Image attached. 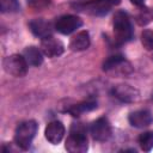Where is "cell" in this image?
Segmentation results:
<instances>
[{"label":"cell","instance_id":"obj_15","mask_svg":"<svg viewBox=\"0 0 153 153\" xmlns=\"http://www.w3.org/2000/svg\"><path fill=\"white\" fill-rule=\"evenodd\" d=\"M23 56L26 60V62H27L29 66L38 67L43 62L42 51L38 48H36V47H27V48H25L24 49V53H23Z\"/></svg>","mask_w":153,"mask_h":153},{"label":"cell","instance_id":"obj_13","mask_svg":"<svg viewBox=\"0 0 153 153\" xmlns=\"http://www.w3.org/2000/svg\"><path fill=\"white\" fill-rule=\"evenodd\" d=\"M130 65L126 61V59L121 55H114L110 56L105 60L104 65H103V69L106 72H111V71H121V73H126V69L129 68Z\"/></svg>","mask_w":153,"mask_h":153},{"label":"cell","instance_id":"obj_20","mask_svg":"<svg viewBox=\"0 0 153 153\" xmlns=\"http://www.w3.org/2000/svg\"><path fill=\"white\" fill-rule=\"evenodd\" d=\"M27 4L36 10H42L50 4V0H27Z\"/></svg>","mask_w":153,"mask_h":153},{"label":"cell","instance_id":"obj_6","mask_svg":"<svg viewBox=\"0 0 153 153\" xmlns=\"http://www.w3.org/2000/svg\"><path fill=\"white\" fill-rule=\"evenodd\" d=\"M81 25H82V22L79 17L73 16V14H67V16L60 17L56 20L55 29L62 35H69L74 32L75 30H78Z\"/></svg>","mask_w":153,"mask_h":153},{"label":"cell","instance_id":"obj_2","mask_svg":"<svg viewBox=\"0 0 153 153\" xmlns=\"http://www.w3.org/2000/svg\"><path fill=\"white\" fill-rule=\"evenodd\" d=\"M37 133V123L35 121H24L18 124L14 131V142L16 145L26 151L30 148L31 142Z\"/></svg>","mask_w":153,"mask_h":153},{"label":"cell","instance_id":"obj_1","mask_svg":"<svg viewBox=\"0 0 153 153\" xmlns=\"http://www.w3.org/2000/svg\"><path fill=\"white\" fill-rule=\"evenodd\" d=\"M112 29H114V36L117 43L122 44L133 38V25L130 22L129 16L123 12L118 11L114 16L112 20Z\"/></svg>","mask_w":153,"mask_h":153},{"label":"cell","instance_id":"obj_7","mask_svg":"<svg viewBox=\"0 0 153 153\" xmlns=\"http://www.w3.org/2000/svg\"><path fill=\"white\" fill-rule=\"evenodd\" d=\"M90 131L96 141H106L111 136V124L108 118L99 117L91 124Z\"/></svg>","mask_w":153,"mask_h":153},{"label":"cell","instance_id":"obj_19","mask_svg":"<svg viewBox=\"0 0 153 153\" xmlns=\"http://www.w3.org/2000/svg\"><path fill=\"white\" fill-rule=\"evenodd\" d=\"M141 43L143 48H146L147 50L153 49V31L152 30H145L141 33Z\"/></svg>","mask_w":153,"mask_h":153},{"label":"cell","instance_id":"obj_9","mask_svg":"<svg viewBox=\"0 0 153 153\" xmlns=\"http://www.w3.org/2000/svg\"><path fill=\"white\" fill-rule=\"evenodd\" d=\"M41 50L48 57H56V56H60L63 53L65 48H63V44L59 39L49 36V37L42 39Z\"/></svg>","mask_w":153,"mask_h":153},{"label":"cell","instance_id":"obj_22","mask_svg":"<svg viewBox=\"0 0 153 153\" xmlns=\"http://www.w3.org/2000/svg\"><path fill=\"white\" fill-rule=\"evenodd\" d=\"M152 99H153V94H152Z\"/></svg>","mask_w":153,"mask_h":153},{"label":"cell","instance_id":"obj_16","mask_svg":"<svg viewBox=\"0 0 153 153\" xmlns=\"http://www.w3.org/2000/svg\"><path fill=\"white\" fill-rule=\"evenodd\" d=\"M96 108H97V102L93 100V99H88V100H84V102H80L78 104H74V105L69 106L67 109V112L71 114L74 117H78L81 114L91 111V110H93Z\"/></svg>","mask_w":153,"mask_h":153},{"label":"cell","instance_id":"obj_18","mask_svg":"<svg viewBox=\"0 0 153 153\" xmlns=\"http://www.w3.org/2000/svg\"><path fill=\"white\" fill-rule=\"evenodd\" d=\"M0 10L2 13H13L20 10L18 0H0Z\"/></svg>","mask_w":153,"mask_h":153},{"label":"cell","instance_id":"obj_11","mask_svg":"<svg viewBox=\"0 0 153 153\" xmlns=\"http://www.w3.org/2000/svg\"><path fill=\"white\" fill-rule=\"evenodd\" d=\"M129 123L135 128H143L152 123L153 116L148 110H137L129 115Z\"/></svg>","mask_w":153,"mask_h":153},{"label":"cell","instance_id":"obj_21","mask_svg":"<svg viewBox=\"0 0 153 153\" xmlns=\"http://www.w3.org/2000/svg\"><path fill=\"white\" fill-rule=\"evenodd\" d=\"M130 2L136 5V6H142L145 4V0H130Z\"/></svg>","mask_w":153,"mask_h":153},{"label":"cell","instance_id":"obj_5","mask_svg":"<svg viewBox=\"0 0 153 153\" xmlns=\"http://www.w3.org/2000/svg\"><path fill=\"white\" fill-rule=\"evenodd\" d=\"M2 66H4V69L6 73H8L13 76H17V78L24 76L27 73V67H29L24 56L18 55V54H13V55L5 57Z\"/></svg>","mask_w":153,"mask_h":153},{"label":"cell","instance_id":"obj_14","mask_svg":"<svg viewBox=\"0 0 153 153\" xmlns=\"http://www.w3.org/2000/svg\"><path fill=\"white\" fill-rule=\"evenodd\" d=\"M90 47V35L87 31H80L72 37L69 42V49L73 51H81Z\"/></svg>","mask_w":153,"mask_h":153},{"label":"cell","instance_id":"obj_4","mask_svg":"<svg viewBox=\"0 0 153 153\" xmlns=\"http://www.w3.org/2000/svg\"><path fill=\"white\" fill-rule=\"evenodd\" d=\"M120 4V0H88L82 4L75 5L79 11L94 14V16H103L108 13L114 6Z\"/></svg>","mask_w":153,"mask_h":153},{"label":"cell","instance_id":"obj_17","mask_svg":"<svg viewBox=\"0 0 153 153\" xmlns=\"http://www.w3.org/2000/svg\"><path fill=\"white\" fill-rule=\"evenodd\" d=\"M139 143L142 151L149 152L153 148V131H145L139 136Z\"/></svg>","mask_w":153,"mask_h":153},{"label":"cell","instance_id":"obj_10","mask_svg":"<svg viewBox=\"0 0 153 153\" xmlns=\"http://www.w3.org/2000/svg\"><path fill=\"white\" fill-rule=\"evenodd\" d=\"M44 135L50 143L57 145L65 136V126L60 121H53L47 126Z\"/></svg>","mask_w":153,"mask_h":153},{"label":"cell","instance_id":"obj_3","mask_svg":"<svg viewBox=\"0 0 153 153\" xmlns=\"http://www.w3.org/2000/svg\"><path fill=\"white\" fill-rule=\"evenodd\" d=\"M66 149L71 153H84L88 148L85 129L80 124H73L66 140Z\"/></svg>","mask_w":153,"mask_h":153},{"label":"cell","instance_id":"obj_8","mask_svg":"<svg viewBox=\"0 0 153 153\" xmlns=\"http://www.w3.org/2000/svg\"><path fill=\"white\" fill-rule=\"evenodd\" d=\"M111 93L115 98H117L118 100L124 102V103H131L139 98V91L135 87L127 85V84L116 85L112 88Z\"/></svg>","mask_w":153,"mask_h":153},{"label":"cell","instance_id":"obj_12","mask_svg":"<svg viewBox=\"0 0 153 153\" xmlns=\"http://www.w3.org/2000/svg\"><path fill=\"white\" fill-rule=\"evenodd\" d=\"M29 26H30V30H31V32L35 35V36H37V37H39V38H47V37H49V36H51V32H53V29H51V25H50V23H48V22H45V20H43V19H33V20H31L30 22V24H29Z\"/></svg>","mask_w":153,"mask_h":153}]
</instances>
